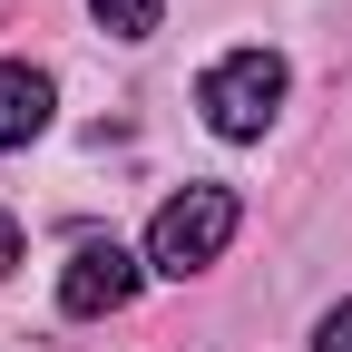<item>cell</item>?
Instances as JSON below:
<instances>
[{
    "label": "cell",
    "instance_id": "6da1fadb",
    "mask_svg": "<svg viewBox=\"0 0 352 352\" xmlns=\"http://www.w3.org/2000/svg\"><path fill=\"white\" fill-rule=\"evenodd\" d=\"M235 226H245L235 186H186V196L157 206V226H147V264H157V274H206V264L235 245Z\"/></svg>",
    "mask_w": 352,
    "mask_h": 352
},
{
    "label": "cell",
    "instance_id": "7a4b0ae2",
    "mask_svg": "<svg viewBox=\"0 0 352 352\" xmlns=\"http://www.w3.org/2000/svg\"><path fill=\"white\" fill-rule=\"evenodd\" d=\"M196 108H206L215 138H264L274 108H284V59L274 50H226V59L196 78Z\"/></svg>",
    "mask_w": 352,
    "mask_h": 352
},
{
    "label": "cell",
    "instance_id": "3957f363",
    "mask_svg": "<svg viewBox=\"0 0 352 352\" xmlns=\"http://www.w3.org/2000/svg\"><path fill=\"white\" fill-rule=\"evenodd\" d=\"M138 274L147 264L127 254L118 235H88L69 264H59V314L69 323H98V314H127V303H138Z\"/></svg>",
    "mask_w": 352,
    "mask_h": 352
},
{
    "label": "cell",
    "instance_id": "277c9868",
    "mask_svg": "<svg viewBox=\"0 0 352 352\" xmlns=\"http://www.w3.org/2000/svg\"><path fill=\"white\" fill-rule=\"evenodd\" d=\"M50 108H59L50 69H30V59H0V147H30L39 127H50Z\"/></svg>",
    "mask_w": 352,
    "mask_h": 352
},
{
    "label": "cell",
    "instance_id": "5b68a950",
    "mask_svg": "<svg viewBox=\"0 0 352 352\" xmlns=\"http://www.w3.org/2000/svg\"><path fill=\"white\" fill-rule=\"evenodd\" d=\"M88 10H98V20H108L118 39H147V30H157V10H166V0H88Z\"/></svg>",
    "mask_w": 352,
    "mask_h": 352
},
{
    "label": "cell",
    "instance_id": "8992f818",
    "mask_svg": "<svg viewBox=\"0 0 352 352\" xmlns=\"http://www.w3.org/2000/svg\"><path fill=\"white\" fill-rule=\"evenodd\" d=\"M314 352H352V303H333V314L314 323Z\"/></svg>",
    "mask_w": 352,
    "mask_h": 352
},
{
    "label": "cell",
    "instance_id": "52a82bcc",
    "mask_svg": "<svg viewBox=\"0 0 352 352\" xmlns=\"http://www.w3.org/2000/svg\"><path fill=\"white\" fill-rule=\"evenodd\" d=\"M10 264H20V215L0 206V274H10Z\"/></svg>",
    "mask_w": 352,
    "mask_h": 352
}]
</instances>
